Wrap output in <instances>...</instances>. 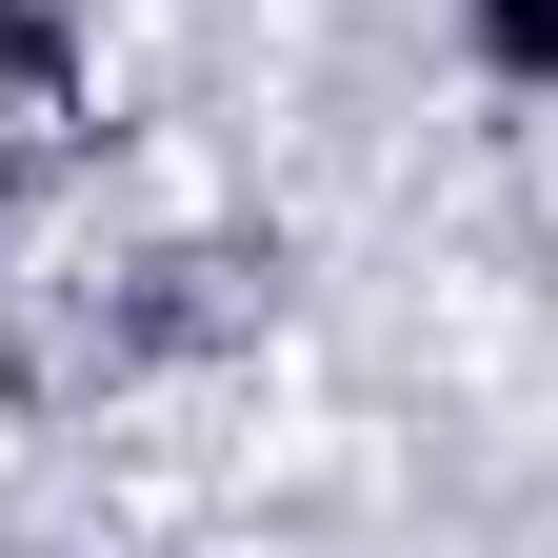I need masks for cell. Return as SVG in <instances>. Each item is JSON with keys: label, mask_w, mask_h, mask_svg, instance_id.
<instances>
[{"label": "cell", "mask_w": 558, "mask_h": 558, "mask_svg": "<svg viewBox=\"0 0 558 558\" xmlns=\"http://www.w3.org/2000/svg\"><path fill=\"white\" fill-rule=\"evenodd\" d=\"M439 60H459V100L558 120V0H439Z\"/></svg>", "instance_id": "obj_2"}, {"label": "cell", "mask_w": 558, "mask_h": 558, "mask_svg": "<svg viewBox=\"0 0 558 558\" xmlns=\"http://www.w3.org/2000/svg\"><path fill=\"white\" fill-rule=\"evenodd\" d=\"M0 558H60V538H0Z\"/></svg>", "instance_id": "obj_3"}, {"label": "cell", "mask_w": 558, "mask_h": 558, "mask_svg": "<svg viewBox=\"0 0 558 558\" xmlns=\"http://www.w3.org/2000/svg\"><path fill=\"white\" fill-rule=\"evenodd\" d=\"M100 160V21L81 0H0V199Z\"/></svg>", "instance_id": "obj_1"}]
</instances>
